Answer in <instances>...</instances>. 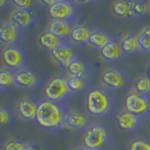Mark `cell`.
<instances>
[{"label":"cell","mask_w":150,"mask_h":150,"mask_svg":"<svg viewBox=\"0 0 150 150\" xmlns=\"http://www.w3.org/2000/svg\"><path fill=\"white\" fill-rule=\"evenodd\" d=\"M68 72L69 76H75V77H83L86 78V66L82 60L78 59L77 57L74 58L68 66Z\"/></svg>","instance_id":"obj_23"},{"label":"cell","mask_w":150,"mask_h":150,"mask_svg":"<svg viewBox=\"0 0 150 150\" xmlns=\"http://www.w3.org/2000/svg\"><path fill=\"white\" fill-rule=\"evenodd\" d=\"M66 112L62 104L44 98L39 102L35 121L43 129H57L64 127Z\"/></svg>","instance_id":"obj_1"},{"label":"cell","mask_w":150,"mask_h":150,"mask_svg":"<svg viewBox=\"0 0 150 150\" xmlns=\"http://www.w3.org/2000/svg\"><path fill=\"white\" fill-rule=\"evenodd\" d=\"M132 9H133L134 15L144 16L148 12L150 7H149V4L144 1H134Z\"/></svg>","instance_id":"obj_29"},{"label":"cell","mask_w":150,"mask_h":150,"mask_svg":"<svg viewBox=\"0 0 150 150\" xmlns=\"http://www.w3.org/2000/svg\"><path fill=\"white\" fill-rule=\"evenodd\" d=\"M38 41H39V44L42 48L50 50V51L54 49L56 46H58L61 43V42H63V40H61L56 36H54V34H52V33H50L47 30L40 35Z\"/></svg>","instance_id":"obj_21"},{"label":"cell","mask_w":150,"mask_h":150,"mask_svg":"<svg viewBox=\"0 0 150 150\" xmlns=\"http://www.w3.org/2000/svg\"><path fill=\"white\" fill-rule=\"evenodd\" d=\"M91 30L83 25H76L72 26L69 34V40L74 43H84L87 42L91 35Z\"/></svg>","instance_id":"obj_19"},{"label":"cell","mask_w":150,"mask_h":150,"mask_svg":"<svg viewBox=\"0 0 150 150\" xmlns=\"http://www.w3.org/2000/svg\"><path fill=\"white\" fill-rule=\"evenodd\" d=\"M25 150H36L34 147L32 146V145H30V144H26V147H25Z\"/></svg>","instance_id":"obj_33"},{"label":"cell","mask_w":150,"mask_h":150,"mask_svg":"<svg viewBox=\"0 0 150 150\" xmlns=\"http://www.w3.org/2000/svg\"><path fill=\"white\" fill-rule=\"evenodd\" d=\"M119 44L121 47L122 53L125 54H133L136 51L140 50L137 36L133 34H129L128 36L124 37Z\"/></svg>","instance_id":"obj_22"},{"label":"cell","mask_w":150,"mask_h":150,"mask_svg":"<svg viewBox=\"0 0 150 150\" xmlns=\"http://www.w3.org/2000/svg\"><path fill=\"white\" fill-rule=\"evenodd\" d=\"M149 129H150V124H149Z\"/></svg>","instance_id":"obj_38"},{"label":"cell","mask_w":150,"mask_h":150,"mask_svg":"<svg viewBox=\"0 0 150 150\" xmlns=\"http://www.w3.org/2000/svg\"><path fill=\"white\" fill-rule=\"evenodd\" d=\"M38 103L29 97H23L16 104L17 115L25 121L35 120L38 110Z\"/></svg>","instance_id":"obj_10"},{"label":"cell","mask_w":150,"mask_h":150,"mask_svg":"<svg viewBox=\"0 0 150 150\" xmlns=\"http://www.w3.org/2000/svg\"><path fill=\"white\" fill-rule=\"evenodd\" d=\"M135 90L137 93L150 96V79L147 76H142L135 82Z\"/></svg>","instance_id":"obj_27"},{"label":"cell","mask_w":150,"mask_h":150,"mask_svg":"<svg viewBox=\"0 0 150 150\" xmlns=\"http://www.w3.org/2000/svg\"><path fill=\"white\" fill-rule=\"evenodd\" d=\"M1 60L7 69L15 71L23 69L25 63V54L16 45L5 46L1 51Z\"/></svg>","instance_id":"obj_6"},{"label":"cell","mask_w":150,"mask_h":150,"mask_svg":"<svg viewBox=\"0 0 150 150\" xmlns=\"http://www.w3.org/2000/svg\"><path fill=\"white\" fill-rule=\"evenodd\" d=\"M71 25H70L69 22L63 21V20H51L48 27H47V31H49L52 34H54L63 40L66 38L69 37L70 31H71Z\"/></svg>","instance_id":"obj_16"},{"label":"cell","mask_w":150,"mask_h":150,"mask_svg":"<svg viewBox=\"0 0 150 150\" xmlns=\"http://www.w3.org/2000/svg\"><path fill=\"white\" fill-rule=\"evenodd\" d=\"M15 84V72L7 68L0 69V88H8Z\"/></svg>","instance_id":"obj_24"},{"label":"cell","mask_w":150,"mask_h":150,"mask_svg":"<svg viewBox=\"0 0 150 150\" xmlns=\"http://www.w3.org/2000/svg\"><path fill=\"white\" fill-rule=\"evenodd\" d=\"M122 50L120 44L117 42L111 40L103 48L100 50V54L101 57L107 61H115L119 59L122 55Z\"/></svg>","instance_id":"obj_17"},{"label":"cell","mask_w":150,"mask_h":150,"mask_svg":"<svg viewBox=\"0 0 150 150\" xmlns=\"http://www.w3.org/2000/svg\"><path fill=\"white\" fill-rule=\"evenodd\" d=\"M51 55L61 67L66 69L74 58L77 57L76 52L73 49V47L64 41L51 51Z\"/></svg>","instance_id":"obj_8"},{"label":"cell","mask_w":150,"mask_h":150,"mask_svg":"<svg viewBox=\"0 0 150 150\" xmlns=\"http://www.w3.org/2000/svg\"><path fill=\"white\" fill-rule=\"evenodd\" d=\"M25 143L20 142L16 140H9L5 144L4 150H25L26 147Z\"/></svg>","instance_id":"obj_30"},{"label":"cell","mask_w":150,"mask_h":150,"mask_svg":"<svg viewBox=\"0 0 150 150\" xmlns=\"http://www.w3.org/2000/svg\"><path fill=\"white\" fill-rule=\"evenodd\" d=\"M9 21L20 30L25 29L29 27L34 22V13L30 9L16 8L11 12Z\"/></svg>","instance_id":"obj_14"},{"label":"cell","mask_w":150,"mask_h":150,"mask_svg":"<svg viewBox=\"0 0 150 150\" xmlns=\"http://www.w3.org/2000/svg\"><path fill=\"white\" fill-rule=\"evenodd\" d=\"M70 93L71 91L69 88L67 79L62 76H55L50 79L43 89L45 100L60 104L69 97Z\"/></svg>","instance_id":"obj_5"},{"label":"cell","mask_w":150,"mask_h":150,"mask_svg":"<svg viewBox=\"0 0 150 150\" xmlns=\"http://www.w3.org/2000/svg\"><path fill=\"white\" fill-rule=\"evenodd\" d=\"M134 1H115L112 5V11L115 16L120 18H131L133 13Z\"/></svg>","instance_id":"obj_18"},{"label":"cell","mask_w":150,"mask_h":150,"mask_svg":"<svg viewBox=\"0 0 150 150\" xmlns=\"http://www.w3.org/2000/svg\"><path fill=\"white\" fill-rule=\"evenodd\" d=\"M143 119L130 112L123 111L116 115V125L122 131H134L140 129Z\"/></svg>","instance_id":"obj_12"},{"label":"cell","mask_w":150,"mask_h":150,"mask_svg":"<svg viewBox=\"0 0 150 150\" xmlns=\"http://www.w3.org/2000/svg\"><path fill=\"white\" fill-rule=\"evenodd\" d=\"M146 72H147V77L150 79V62L147 66V70H146Z\"/></svg>","instance_id":"obj_34"},{"label":"cell","mask_w":150,"mask_h":150,"mask_svg":"<svg viewBox=\"0 0 150 150\" xmlns=\"http://www.w3.org/2000/svg\"><path fill=\"white\" fill-rule=\"evenodd\" d=\"M11 121V115L6 108L0 106V127L7 126Z\"/></svg>","instance_id":"obj_31"},{"label":"cell","mask_w":150,"mask_h":150,"mask_svg":"<svg viewBox=\"0 0 150 150\" xmlns=\"http://www.w3.org/2000/svg\"><path fill=\"white\" fill-rule=\"evenodd\" d=\"M74 150H90V149H88V148H86L84 146H82V147H78L76 149H74Z\"/></svg>","instance_id":"obj_36"},{"label":"cell","mask_w":150,"mask_h":150,"mask_svg":"<svg viewBox=\"0 0 150 150\" xmlns=\"http://www.w3.org/2000/svg\"><path fill=\"white\" fill-rule=\"evenodd\" d=\"M39 83V77L32 70L23 68L15 71V84L22 88H34Z\"/></svg>","instance_id":"obj_15"},{"label":"cell","mask_w":150,"mask_h":150,"mask_svg":"<svg viewBox=\"0 0 150 150\" xmlns=\"http://www.w3.org/2000/svg\"><path fill=\"white\" fill-rule=\"evenodd\" d=\"M111 40V38L107 33L101 30H94L91 32L87 43H89V45H91L92 47H95V48L100 50L107 43H109Z\"/></svg>","instance_id":"obj_20"},{"label":"cell","mask_w":150,"mask_h":150,"mask_svg":"<svg viewBox=\"0 0 150 150\" xmlns=\"http://www.w3.org/2000/svg\"><path fill=\"white\" fill-rule=\"evenodd\" d=\"M110 142V133L106 127L91 124L87 127L83 138V146L90 150H101Z\"/></svg>","instance_id":"obj_3"},{"label":"cell","mask_w":150,"mask_h":150,"mask_svg":"<svg viewBox=\"0 0 150 150\" xmlns=\"http://www.w3.org/2000/svg\"><path fill=\"white\" fill-rule=\"evenodd\" d=\"M114 105V98L108 89L94 87L90 89L86 98V112L93 116H105L110 114Z\"/></svg>","instance_id":"obj_2"},{"label":"cell","mask_w":150,"mask_h":150,"mask_svg":"<svg viewBox=\"0 0 150 150\" xmlns=\"http://www.w3.org/2000/svg\"><path fill=\"white\" fill-rule=\"evenodd\" d=\"M129 150H150V140L146 138H137L131 141Z\"/></svg>","instance_id":"obj_28"},{"label":"cell","mask_w":150,"mask_h":150,"mask_svg":"<svg viewBox=\"0 0 150 150\" xmlns=\"http://www.w3.org/2000/svg\"><path fill=\"white\" fill-rule=\"evenodd\" d=\"M100 83L106 89L118 90L124 86L126 80L124 74L121 71L117 69H110L101 73Z\"/></svg>","instance_id":"obj_9"},{"label":"cell","mask_w":150,"mask_h":150,"mask_svg":"<svg viewBox=\"0 0 150 150\" xmlns=\"http://www.w3.org/2000/svg\"><path fill=\"white\" fill-rule=\"evenodd\" d=\"M69 88L71 92H81L86 90L87 87V82L86 78L69 76L67 78Z\"/></svg>","instance_id":"obj_25"},{"label":"cell","mask_w":150,"mask_h":150,"mask_svg":"<svg viewBox=\"0 0 150 150\" xmlns=\"http://www.w3.org/2000/svg\"><path fill=\"white\" fill-rule=\"evenodd\" d=\"M89 126L87 115L80 111H67L64 120V127L71 129H83Z\"/></svg>","instance_id":"obj_13"},{"label":"cell","mask_w":150,"mask_h":150,"mask_svg":"<svg viewBox=\"0 0 150 150\" xmlns=\"http://www.w3.org/2000/svg\"><path fill=\"white\" fill-rule=\"evenodd\" d=\"M20 39V29L17 28L11 21L0 23V43L8 46L15 45Z\"/></svg>","instance_id":"obj_11"},{"label":"cell","mask_w":150,"mask_h":150,"mask_svg":"<svg viewBox=\"0 0 150 150\" xmlns=\"http://www.w3.org/2000/svg\"><path fill=\"white\" fill-rule=\"evenodd\" d=\"M149 7H150V2H149Z\"/></svg>","instance_id":"obj_37"},{"label":"cell","mask_w":150,"mask_h":150,"mask_svg":"<svg viewBox=\"0 0 150 150\" xmlns=\"http://www.w3.org/2000/svg\"><path fill=\"white\" fill-rule=\"evenodd\" d=\"M125 111L135 115L141 119L150 116V96L139 94L136 91L129 92L124 98Z\"/></svg>","instance_id":"obj_4"},{"label":"cell","mask_w":150,"mask_h":150,"mask_svg":"<svg viewBox=\"0 0 150 150\" xmlns=\"http://www.w3.org/2000/svg\"><path fill=\"white\" fill-rule=\"evenodd\" d=\"M13 3L17 7V8L20 9H29L33 5L32 1H14Z\"/></svg>","instance_id":"obj_32"},{"label":"cell","mask_w":150,"mask_h":150,"mask_svg":"<svg viewBox=\"0 0 150 150\" xmlns=\"http://www.w3.org/2000/svg\"><path fill=\"white\" fill-rule=\"evenodd\" d=\"M140 50L150 52V25L144 27L137 35Z\"/></svg>","instance_id":"obj_26"},{"label":"cell","mask_w":150,"mask_h":150,"mask_svg":"<svg viewBox=\"0 0 150 150\" xmlns=\"http://www.w3.org/2000/svg\"><path fill=\"white\" fill-rule=\"evenodd\" d=\"M6 4H7V2H6V1H4V0H0V8L4 7Z\"/></svg>","instance_id":"obj_35"},{"label":"cell","mask_w":150,"mask_h":150,"mask_svg":"<svg viewBox=\"0 0 150 150\" xmlns=\"http://www.w3.org/2000/svg\"><path fill=\"white\" fill-rule=\"evenodd\" d=\"M48 14L52 20H63L70 22L76 14V8L70 1H55L51 7H48Z\"/></svg>","instance_id":"obj_7"}]
</instances>
